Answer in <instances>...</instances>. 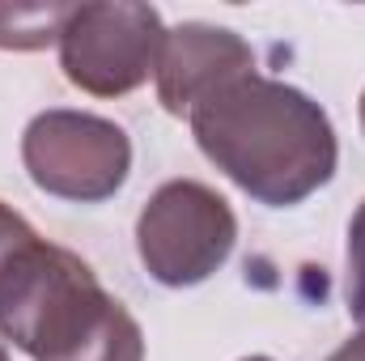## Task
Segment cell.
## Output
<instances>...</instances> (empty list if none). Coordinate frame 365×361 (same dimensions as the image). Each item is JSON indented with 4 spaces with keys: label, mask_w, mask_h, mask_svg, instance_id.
I'll return each instance as SVG.
<instances>
[{
    "label": "cell",
    "mask_w": 365,
    "mask_h": 361,
    "mask_svg": "<svg viewBox=\"0 0 365 361\" xmlns=\"http://www.w3.org/2000/svg\"><path fill=\"white\" fill-rule=\"evenodd\" d=\"M200 153L268 208H293L331 183L340 145L327 111L297 86L242 73L191 115Z\"/></svg>",
    "instance_id": "6da1fadb"
},
{
    "label": "cell",
    "mask_w": 365,
    "mask_h": 361,
    "mask_svg": "<svg viewBox=\"0 0 365 361\" xmlns=\"http://www.w3.org/2000/svg\"><path fill=\"white\" fill-rule=\"evenodd\" d=\"M0 336L30 361H145V332L68 247L34 238L0 276Z\"/></svg>",
    "instance_id": "7a4b0ae2"
},
{
    "label": "cell",
    "mask_w": 365,
    "mask_h": 361,
    "mask_svg": "<svg viewBox=\"0 0 365 361\" xmlns=\"http://www.w3.org/2000/svg\"><path fill=\"white\" fill-rule=\"evenodd\" d=\"M238 217L212 187L195 179L162 183L136 217V251L145 272L166 289H191L230 260Z\"/></svg>",
    "instance_id": "3957f363"
},
{
    "label": "cell",
    "mask_w": 365,
    "mask_h": 361,
    "mask_svg": "<svg viewBox=\"0 0 365 361\" xmlns=\"http://www.w3.org/2000/svg\"><path fill=\"white\" fill-rule=\"evenodd\" d=\"M166 26L153 4L93 0L73 4L60 30V68L93 98H123L158 68Z\"/></svg>",
    "instance_id": "277c9868"
},
{
    "label": "cell",
    "mask_w": 365,
    "mask_h": 361,
    "mask_svg": "<svg viewBox=\"0 0 365 361\" xmlns=\"http://www.w3.org/2000/svg\"><path fill=\"white\" fill-rule=\"evenodd\" d=\"M21 162L38 191L73 204H102L128 183L132 141L115 119L56 106L30 119Z\"/></svg>",
    "instance_id": "5b68a950"
},
{
    "label": "cell",
    "mask_w": 365,
    "mask_h": 361,
    "mask_svg": "<svg viewBox=\"0 0 365 361\" xmlns=\"http://www.w3.org/2000/svg\"><path fill=\"white\" fill-rule=\"evenodd\" d=\"M242 73H255V51L242 34L208 21H182L166 30L158 51V102L170 115H191L208 93Z\"/></svg>",
    "instance_id": "8992f818"
},
{
    "label": "cell",
    "mask_w": 365,
    "mask_h": 361,
    "mask_svg": "<svg viewBox=\"0 0 365 361\" xmlns=\"http://www.w3.org/2000/svg\"><path fill=\"white\" fill-rule=\"evenodd\" d=\"M73 4H0V51H38L60 43Z\"/></svg>",
    "instance_id": "52a82bcc"
},
{
    "label": "cell",
    "mask_w": 365,
    "mask_h": 361,
    "mask_svg": "<svg viewBox=\"0 0 365 361\" xmlns=\"http://www.w3.org/2000/svg\"><path fill=\"white\" fill-rule=\"evenodd\" d=\"M349 315L365 327V200L349 221Z\"/></svg>",
    "instance_id": "ba28073f"
},
{
    "label": "cell",
    "mask_w": 365,
    "mask_h": 361,
    "mask_svg": "<svg viewBox=\"0 0 365 361\" xmlns=\"http://www.w3.org/2000/svg\"><path fill=\"white\" fill-rule=\"evenodd\" d=\"M34 238H38V234L30 230V221H26L17 208H9V204L0 200V276L13 268V260H17Z\"/></svg>",
    "instance_id": "9c48e42d"
},
{
    "label": "cell",
    "mask_w": 365,
    "mask_h": 361,
    "mask_svg": "<svg viewBox=\"0 0 365 361\" xmlns=\"http://www.w3.org/2000/svg\"><path fill=\"white\" fill-rule=\"evenodd\" d=\"M327 361H365V332H357V336H349L336 353Z\"/></svg>",
    "instance_id": "30bf717a"
},
{
    "label": "cell",
    "mask_w": 365,
    "mask_h": 361,
    "mask_svg": "<svg viewBox=\"0 0 365 361\" xmlns=\"http://www.w3.org/2000/svg\"><path fill=\"white\" fill-rule=\"evenodd\" d=\"M361 128H365V93H361Z\"/></svg>",
    "instance_id": "8fae6325"
},
{
    "label": "cell",
    "mask_w": 365,
    "mask_h": 361,
    "mask_svg": "<svg viewBox=\"0 0 365 361\" xmlns=\"http://www.w3.org/2000/svg\"><path fill=\"white\" fill-rule=\"evenodd\" d=\"M242 361H272V357H242Z\"/></svg>",
    "instance_id": "7c38bea8"
},
{
    "label": "cell",
    "mask_w": 365,
    "mask_h": 361,
    "mask_svg": "<svg viewBox=\"0 0 365 361\" xmlns=\"http://www.w3.org/2000/svg\"><path fill=\"white\" fill-rule=\"evenodd\" d=\"M0 361H9V353H4V345H0Z\"/></svg>",
    "instance_id": "4fadbf2b"
}]
</instances>
